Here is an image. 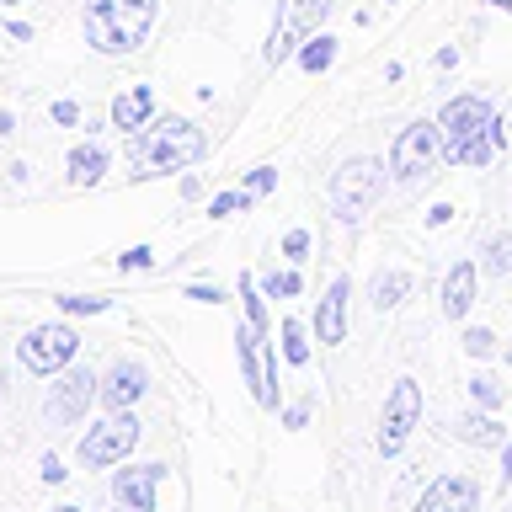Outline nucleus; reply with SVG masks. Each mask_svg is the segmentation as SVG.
I'll return each instance as SVG.
<instances>
[{
    "mask_svg": "<svg viewBox=\"0 0 512 512\" xmlns=\"http://www.w3.org/2000/svg\"><path fill=\"white\" fill-rule=\"evenodd\" d=\"M470 400H475L480 411H496V406H502V384H496L491 374H475L470 379Z\"/></svg>",
    "mask_w": 512,
    "mask_h": 512,
    "instance_id": "nucleus-25",
    "label": "nucleus"
},
{
    "mask_svg": "<svg viewBox=\"0 0 512 512\" xmlns=\"http://www.w3.org/2000/svg\"><path fill=\"white\" fill-rule=\"evenodd\" d=\"M0 395H6V374H0Z\"/></svg>",
    "mask_w": 512,
    "mask_h": 512,
    "instance_id": "nucleus-44",
    "label": "nucleus"
},
{
    "mask_svg": "<svg viewBox=\"0 0 512 512\" xmlns=\"http://www.w3.org/2000/svg\"><path fill=\"white\" fill-rule=\"evenodd\" d=\"M486 6H491V11H512V0H486Z\"/></svg>",
    "mask_w": 512,
    "mask_h": 512,
    "instance_id": "nucleus-41",
    "label": "nucleus"
},
{
    "mask_svg": "<svg viewBox=\"0 0 512 512\" xmlns=\"http://www.w3.org/2000/svg\"><path fill=\"white\" fill-rule=\"evenodd\" d=\"M262 288H267L272 299H299V294H304V267L288 262V267H278V272H267Z\"/></svg>",
    "mask_w": 512,
    "mask_h": 512,
    "instance_id": "nucleus-22",
    "label": "nucleus"
},
{
    "mask_svg": "<svg viewBox=\"0 0 512 512\" xmlns=\"http://www.w3.org/2000/svg\"><path fill=\"white\" fill-rule=\"evenodd\" d=\"M54 512H86V507H54Z\"/></svg>",
    "mask_w": 512,
    "mask_h": 512,
    "instance_id": "nucleus-42",
    "label": "nucleus"
},
{
    "mask_svg": "<svg viewBox=\"0 0 512 512\" xmlns=\"http://www.w3.org/2000/svg\"><path fill=\"white\" fill-rule=\"evenodd\" d=\"M416 422H422V384L395 379V390L384 395V411H379V454L395 459L400 448H406V438L416 432Z\"/></svg>",
    "mask_w": 512,
    "mask_h": 512,
    "instance_id": "nucleus-10",
    "label": "nucleus"
},
{
    "mask_svg": "<svg viewBox=\"0 0 512 512\" xmlns=\"http://www.w3.org/2000/svg\"><path fill=\"white\" fill-rule=\"evenodd\" d=\"M464 352H470V358H491V352H496V336H491L486 326H470V331H464Z\"/></svg>",
    "mask_w": 512,
    "mask_h": 512,
    "instance_id": "nucleus-29",
    "label": "nucleus"
},
{
    "mask_svg": "<svg viewBox=\"0 0 512 512\" xmlns=\"http://www.w3.org/2000/svg\"><path fill=\"white\" fill-rule=\"evenodd\" d=\"M150 390V374H144V363H128V358H118L102 374V406L107 411H128L134 400Z\"/></svg>",
    "mask_w": 512,
    "mask_h": 512,
    "instance_id": "nucleus-14",
    "label": "nucleus"
},
{
    "mask_svg": "<svg viewBox=\"0 0 512 512\" xmlns=\"http://www.w3.org/2000/svg\"><path fill=\"white\" fill-rule=\"evenodd\" d=\"M480 267L496 272V278H507V272H512V230H502V235L486 240V251H480Z\"/></svg>",
    "mask_w": 512,
    "mask_h": 512,
    "instance_id": "nucleus-23",
    "label": "nucleus"
},
{
    "mask_svg": "<svg viewBox=\"0 0 512 512\" xmlns=\"http://www.w3.org/2000/svg\"><path fill=\"white\" fill-rule=\"evenodd\" d=\"M240 187H246L251 198H267V192L278 187V171H272V166H251V171H246V182H240Z\"/></svg>",
    "mask_w": 512,
    "mask_h": 512,
    "instance_id": "nucleus-28",
    "label": "nucleus"
},
{
    "mask_svg": "<svg viewBox=\"0 0 512 512\" xmlns=\"http://www.w3.org/2000/svg\"><path fill=\"white\" fill-rule=\"evenodd\" d=\"M438 123H443L448 160H454V166H470V171H480L507 144V128H502V118H496V107L486 96H454Z\"/></svg>",
    "mask_w": 512,
    "mask_h": 512,
    "instance_id": "nucleus-2",
    "label": "nucleus"
},
{
    "mask_svg": "<svg viewBox=\"0 0 512 512\" xmlns=\"http://www.w3.org/2000/svg\"><path fill=\"white\" fill-rule=\"evenodd\" d=\"M16 134V118H11V112H0V139H11Z\"/></svg>",
    "mask_w": 512,
    "mask_h": 512,
    "instance_id": "nucleus-40",
    "label": "nucleus"
},
{
    "mask_svg": "<svg viewBox=\"0 0 512 512\" xmlns=\"http://www.w3.org/2000/svg\"><path fill=\"white\" fill-rule=\"evenodd\" d=\"M411 512H480V486L470 475H438L416 496Z\"/></svg>",
    "mask_w": 512,
    "mask_h": 512,
    "instance_id": "nucleus-11",
    "label": "nucleus"
},
{
    "mask_svg": "<svg viewBox=\"0 0 512 512\" xmlns=\"http://www.w3.org/2000/svg\"><path fill=\"white\" fill-rule=\"evenodd\" d=\"M182 198H203V182H198V176H182Z\"/></svg>",
    "mask_w": 512,
    "mask_h": 512,
    "instance_id": "nucleus-37",
    "label": "nucleus"
},
{
    "mask_svg": "<svg viewBox=\"0 0 512 512\" xmlns=\"http://www.w3.org/2000/svg\"><path fill=\"white\" fill-rule=\"evenodd\" d=\"M448 219H454V208H448V203H438V208L427 214V224H448Z\"/></svg>",
    "mask_w": 512,
    "mask_h": 512,
    "instance_id": "nucleus-39",
    "label": "nucleus"
},
{
    "mask_svg": "<svg viewBox=\"0 0 512 512\" xmlns=\"http://www.w3.org/2000/svg\"><path fill=\"white\" fill-rule=\"evenodd\" d=\"M438 160H448V144H443V123H427V118H416L406 123L395 134L390 144V176L400 187L406 182H422V176L438 166Z\"/></svg>",
    "mask_w": 512,
    "mask_h": 512,
    "instance_id": "nucleus-4",
    "label": "nucleus"
},
{
    "mask_svg": "<svg viewBox=\"0 0 512 512\" xmlns=\"http://www.w3.org/2000/svg\"><path fill=\"white\" fill-rule=\"evenodd\" d=\"M507 363H512V347H507Z\"/></svg>",
    "mask_w": 512,
    "mask_h": 512,
    "instance_id": "nucleus-45",
    "label": "nucleus"
},
{
    "mask_svg": "<svg viewBox=\"0 0 512 512\" xmlns=\"http://www.w3.org/2000/svg\"><path fill=\"white\" fill-rule=\"evenodd\" d=\"M326 16H331V0H278V16H272V32H267V64H283L294 48H304Z\"/></svg>",
    "mask_w": 512,
    "mask_h": 512,
    "instance_id": "nucleus-6",
    "label": "nucleus"
},
{
    "mask_svg": "<svg viewBox=\"0 0 512 512\" xmlns=\"http://www.w3.org/2000/svg\"><path fill=\"white\" fill-rule=\"evenodd\" d=\"M59 310H64V315H102V310H107V299H80V294H64V299H59Z\"/></svg>",
    "mask_w": 512,
    "mask_h": 512,
    "instance_id": "nucleus-30",
    "label": "nucleus"
},
{
    "mask_svg": "<svg viewBox=\"0 0 512 512\" xmlns=\"http://www.w3.org/2000/svg\"><path fill=\"white\" fill-rule=\"evenodd\" d=\"M166 480V464H128L112 475V502L134 507V512H155V491Z\"/></svg>",
    "mask_w": 512,
    "mask_h": 512,
    "instance_id": "nucleus-12",
    "label": "nucleus"
},
{
    "mask_svg": "<svg viewBox=\"0 0 512 512\" xmlns=\"http://www.w3.org/2000/svg\"><path fill=\"white\" fill-rule=\"evenodd\" d=\"M150 118H155V91H150V86H128V91L112 96L107 128H118V134L128 139V134H139V128L150 123Z\"/></svg>",
    "mask_w": 512,
    "mask_h": 512,
    "instance_id": "nucleus-15",
    "label": "nucleus"
},
{
    "mask_svg": "<svg viewBox=\"0 0 512 512\" xmlns=\"http://www.w3.org/2000/svg\"><path fill=\"white\" fill-rule=\"evenodd\" d=\"M38 470H43V480H48V486H64V475H70V470H64V459H54V454H43V464H38Z\"/></svg>",
    "mask_w": 512,
    "mask_h": 512,
    "instance_id": "nucleus-33",
    "label": "nucleus"
},
{
    "mask_svg": "<svg viewBox=\"0 0 512 512\" xmlns=\"http://www.w3.org/2000/svg\"><path fill=\"white\" fill-rule=\"evenodd\" d=\"M336 48H342V38H331V32H315V38L299 48V70H304V75H326L331 64H336Z\"/></svg>",
    "mask_w": 512,
    "mask_h": 512,
    "instance_id": "nucleus-21",
    "label": "nucleus"
},
{
    "mask_svg": "<svg viewBox=\"0 0 512 512\" xmlns=\"http://www.w3.org/2000/svg\"><path fill=\"white\" fill-rule=\"evenodd\" d=\"M310 246H315V240H310V230H304V224L283 235V256H288L294 267H304V256H310Z\"/></svg>",
    "mask_w": 512,
    "mask_h": 512,
    "instance_id": "nucleus-27",
    "label": "nucleus"
},
{
    "mask_svg": "<svg viewBox=\"0 0 512 512\" xmlns=\"http://www.w3.org/2000/svg\"><path fill=\"white\" fill-rule=\"evenodd\" d=\"M379 192H384V160H368V155L347 160L331 176V214L342 224H358L379 203Z\"/></svg>",
    "mask_w": 512,
    "mask_h": 512,
    "instance_id": "nucleus-5",
    "label": "nucleus"
},
{
    "mask_svg": "<svg viewBox=\"0 0 512 512\" xmlns=\"http://www.w3.org/2000/svg\"><path fill=\"white\" fill-rule=\"evenodd\" d=\"M118 512H134V507H118Z\"/></svg>",
    "mask_w": 512,
    "mask_h": 512,
    "instance_id": "nucleus-46",
    "label": "nucleus"
},
{
    "mask_svg": "<svg viewBox=\"0 0 512 512\" xmlns=\"http://www.w3.org/2000/svg\"><path fill=\"white\" fill-rule=\"evenodd\" d=\"M502 486H512V443H502Z\"/></svg>",
    "mask_w": 512,
    "mask_h": 512,
    "instance_id": "nucleus-38",
    "label": "nucleus"
},
{
    "mask_svg": "<svg viewBox=\"0 0 512 512\" xmlns=\"http://www.w3.org/2000/svg\"><path fill=\"white\" fill-rule=\"evenodd\" d=\"M187 299H192V304H219L224 294H219V283H192V288H187Z\"/></svg>",
    "mask_w": 512,
    "mask_h": 512,
    "instance_id": "nucleus-34",
    "label": "nucleus"
},
{
    "mask_svg": "<svg viewBox=\"0 0 512 512\" xmlns=\"http://www.w3.org/2000/svg\"><path fill=\"white\" fill-rule=\"evenodd\" d=\"M507 128H512V123H507Z\"/></svg>",
    "mask_w": 512,
    "mask_h": 512,
    "instance_id": "nucleus-47",
    "label": "nucleus"
},
{
    "mask_svg": "<svg viewBox=\"0 0 512 512\" xmlns=\"http://www.w3.org/2000/svg\"><path fill=\"white\" fill-rule=\"evenodd\" d=\"M64 166H70V182L75 187H96L107 176V150L96 139H86V144H75L70 150V160H64Z\"/></svg>",
    "mask_w": 512,
    "mask_h": 512,
    "instance_id": "nucleus-17",
    "label": "nucleus"
},
{
    "mask_svg": "<svg viewBox=\"0 0 512 512\" xmlns=\"http://www.w3.org/2000/svg\"><path fill=\"white\" fill-rule=\"evenodd\" d=\"M454 432H459V438L470 443V448H502V443H507V427L496 422L491 411H470Z\"/></svg>",
    "mask_w": 512,
    "mask_h": 512,
    "instance_id": "nucleus-18",
    "label": "nucleus"
},
{
    "mask_svg": "<svg viewBox=\"0 0 512 512\" xmlns=\"http://www.w3.org/2000/svg\"><path fill=\"white\" fill-rule=\"evenodd\" d=\"M278 358H283L288 368H304V363H310V331H304L299 315L278 320Z\"/></svg>",
    "mask_w": 512,
    "mask_h": 512,
    "instance_id": "nucleus-19",
    "label": "nucleus"
},
{
    "mask_svg": "<svg viewBox=\"0 0 512 512\" xmlns=\"http://www.w3.org/2000/svg\"><path fill=\"white\" fill-rule=\"evenodd\" d=\"M118 267H123V272H144V267H155V251H150V246H134V251L118 256Z\"/></svg>",
    "mask_w": 512,
    "mask_h": 512,
    "instance_id": "nucleus-31",
    "label": "nucleus"
},
{
    "mask_svg": "<svg viewBox=\"0 0 512 512\" xmlns=\"http://www.w3.org/2000/svg\"><path fill=\"white\" fill-rule=\"evenodd\" d=\"M203 150H208V134L192 118H176V112L150 118L139 134H128V166H134L139 182L144 176H171V171L198 166Z\"/></svg>",
    "mask_w": 512,
    "mask_h": 512,
    "instance_id": "nucleus-1",
    "label": "nucleus"
},
{
    "mask_svg": "<svg viewBox=\"0 0 512 512\" xmlns=\"http://www.w3.org/2000/svg\"><path fill=\"white\" fill-rule=\"evenodd\" d=\"M80 27H86V43L96 54H134L155 27V0H86Z\"/></svg>",
    "mask_w": 512,
    "mask_h": 512,
    "instance_id": "nucleus-3",
    "label": "nucleus"
},
{
    "mask_svg": "<svg viewBox=\"0 0 512 512\" xmlns=\"http://www.w3.org/2000/svg\"><path fill=\"white\" fill-rule=\"evenodd\" d=\"M240 208H251V192L246 187H235V192H219L214 203H208V214L224 219V214H240Z\"/></svg>",
    "mask_w": 512,
    "mask_h": 512,
    "instance_id": "nucleus-26",
    "label": "nucleus"
},
{
    "mask_svg": "<svg viewBox=\"0 0 512 512\" xmlns=\"http://www.w3.org/2000/svg\"><path fill=\"white\" fill-rule=\"evenodd\" d=\"M75 352H80V336H75V326H64V320H48V326H32V331L22 336L16 358H22L27 374L54 379V374H64V368L75 363Z\"/></svg>",
    "mask_w": 512,
    "mask_h": 512,
    "instance_id": "nucleus-7",
    "label": "nucleus"
},
{
    "mask_svg": "<svg viewBox=\"0 0 512 512\" xmlns=\"http://www.w3.org/2000/svg\"><path fill=\"white\" fill-rule=\"evenodd\" d=\"M459 64V48H438V70H454Z\"/></svg>",
    "mask_w": 512,
    "mask_h": 512,
    "instance_id": "nucleus-36",
    "label": "nucleus"
},
{
    "mask_svg": "<svg viewBox=\"0 0 512 512\" xmlns=\"http://www.w3.org/2000/svg\"><path fill=\"white\" fill-rule=\"evenodd\" d=\"M54 123H59V128H75V123H80V102H70V96H64V102H54Z\"/></svg>",
    "mask_w": 512,
    "mask_h": 512,
    "instance_id": "nucleus-32",
    "label": "nucleus"
},
{
    "mask_svg": "<svg viewBox=\"0 0 512 512\" xmlns=\"http://www.w3.org/2000/svg\"><path fill=\"white\" fill-rule=\"evenodd\" d=\"M0 6H22V0H0Z\"/></svg>",
    "mask_w": 512,
    "mask_h": 512,
    "instance_id": "nucleus-43",
    "label": "nucleus"
},
{
    "mask_svg": "<svg viewBox=\"0 0 512 512\" xmlns=\"http://www.w3.org/2000/svg\"><path fill=\"white\" fill-rule=\"evenodd\" d=\"M240 304H246V320H251V326L267 336V331H272V326H267V299H256V278H251V272H240Z\"/></svg>",
    "mask_w": 512,
    "mask_h": 512,
    "instance_id": "nucleus-24",
    "label": "nucleus"
},
{
    "mask_svg": "<svg viewBox=\"0 0 512 512\" xmlns=\"http://www.w3.org/2000/svg\"><path fill=\"white\" fill-rule=\"evenodd\" d=\"M347 304H352V283H347V272H336L326 283V294H320V304H315V336L326 347L347 342Z\"/></svg>",
    "mask_w": 512,
    "mask_h": 512,
    "instance_id": "nucleus-13",
    "label": "nucleus"
},
{
    "mask_svg": "<svg viewBox=\"0 0 512 512\" xmlns=\"http://www.w3.org/2000/svg\"><path fill=\"white\" fill-rule=\"evenodd\" d=\"M411 294V272H400V267H390V272H379L374 278V288H368V299H374V310L384 315V310H395L400 299Z\"/></svg>",
    "mask_w": 512,
    "mask_h": 512,
    "instance_id": "nucleus-20",
    "label": "nucleus"
},
{
    "mask_svg": "<svg viewBox=\"0 0 512 512\" xmlns=\"http://www.w3.org/2000/svg\"><path fill=\"white\" fill-rule=\"evenodd\" d=\"M102 400V379L91 374V368H64V374H54V384H48V400H43V411H48V422H59V427H75V422H86V411Z\"/></svg>",
    "mask_w": 512,
    "mask_h": 512,
    "instance_id": "nucleus-9",
    "label": "nucleus"
},
{
    "mask_svg": "<svg viewBox=\"0 0 512 512\" xmlns=\"http://www.w3.org/2000/svg\"><path fill=\"white\" fill-rule=\"evenodd\" d=\"M475 283H480V267H475V262H454V267H448V278H443V315H448V320H464V315H470Z\"/></svg>",
    "mask_w": 512,
    "mask_h": 512,
    "instance_id": "nucleus-16",
    "label": "nucleus"
},
{
    "mask_svg": "<svg viewBox=\"0 0 512 512\" xmlns=\"http://www.w3.org/2000/svg\"><path fill=\"white\" fill-rule=\"evenodd\" d=\"M134 443H139V422H134V411H112L107 422H91L86 432H80V464L86 470H112V464H123L128 454H134Z\"/></svg>",
    "mask_w": 512,
    "mask_h": 512,
    "instance_id": "nucleus-8",
    "label": "nucleus"
},
{
    "mask_svg": "<svg viewBox=\"0 0 512 512\" xmlns=\"http://www.w3.org/2000/svg\"><path fill=\"white\" fill-rule=\"evenodd\" d=\"M304 422H310V406H288V411H283V427H288V432H299Z\"/></svg>",
    "mask_w": 512,
    "mask_h": 512,
    "instance_id": "nucleus-35",
    "label": "nucleus"
}]
</instances>
